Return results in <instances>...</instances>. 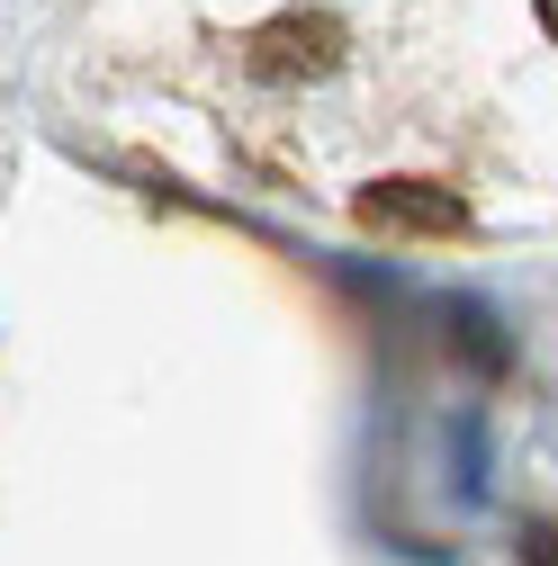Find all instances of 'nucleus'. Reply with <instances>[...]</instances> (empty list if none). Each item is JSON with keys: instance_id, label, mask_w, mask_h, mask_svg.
Instances as JSON below:
<instances>
[{"instance_id": "f257e3e1", "label": "nucleus", "mask_w": 558, "mask_h": 566, "mask_svg": "<svg viewBox=\"0 0 558 566\" xmlns=\"http://www.w3.org/2000/svg\"><path fill=\"white\" fill-rule=\"evenodd\" d=\"M370 226H424V234H459V198L451 189H424V180H396L379 198H361Z\"/></svg>"}, {"instance_id": "f03ea898", "label": "nucleus", "mask_w": 558, "mask_h": 566, "mask_svg": "<svg viewBox=\"0 0 558 566\" xmlns=\"http://www.w3.org/2000/svg\"><path fill=\"white\" fill-rule=\"evenodd\" d=\"M531 10H540V28H549V36H558V0H531Z\"/></svg>"}]
</instances>
